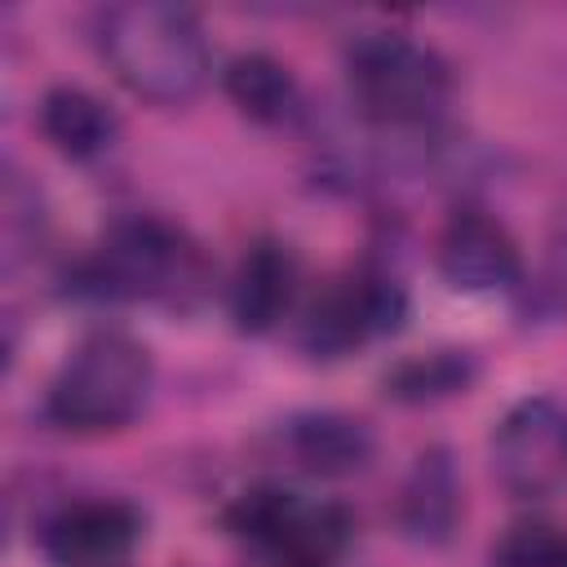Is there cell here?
<instances>
[{"mask_svg":"<svg viewBox=\"0 0 567 567\" xmlns=\"http://www.w3.org/2000/svg\"><path fill=\"white\" fill-rule=\"evenodd\" d=\"M97 49L128 93L159 106H182L199 97L213 71L199 18L164 0H124L102 9Z\"/></svg>","mask_w":567,"mask_h":567,"instance_id":"cell-1","label":"cell"},{"mask_svg":"<svg viewBox=\"0 0 567 567\" xmlns=\"http://www.w3.org/2000/svg\"><path fill=\"white\" fill-rule=\"evenodd\" d=\"M213 284L204 248L164 217L115 221L80 270V288L102 301H146L164 310H195Z\"/></svg>","mask_w":567,"mask_h":567,"instance_id":"cell-2","label":"cell"},{"mask_svg":"<svg viewBox=\"0 0 567 567\" xmlns=\"http://www.w3.org/2000/svg\"><path fill=\"white\" fill-rule=\"evenodd\" d=\"M346 89L372 128L412 133L443 115L452 71L430 44L403 31H363L346 49Z\"/></svg>","mask_w":567,"mask_h":567,"instance_id":"cell-3","label":"cell"},{"mask_svg":"<svg viewBox=\"0 0 567 567\" xmlns=\"http://www.w3.org/2000/svg\"><path fill=\"white\" fill-rule=\"evenodd\" d=\"M151 350L128 332L84 337L58 368L44 394V412L58 430L71 434H111L124 430L151 399Z\"/></svg>","mask_w":567,"mask_h":567,"instance_id":"cell-4","label":"cell"},{"mask_svg":"<svg viewBox=\"0 0 567 567\" xmlns=\"http://www.w3.org/2000/svg\"><path fill=\"white\" fill-rule=\"evenodd\" d=\"M226 532L279 567H328L350 536V518L288 487H252L226 505Z\"/></svg>","mask_w":567,"mask_h":567,"instance_id":"cell-5","label":"cell"},{"mask_svg":"<svg viewBox=\"0 0 567 567\" xmlns=\"http://www.w3.org/2000/svg\"><path fill=\"white\" fill-rule=\"evenodd\" d=\"M408 319V292L385 270H359L328 284L301 315L297 341L315 359H341L377 337L399 332Z\"/></svg>","mask_w":567,"mask_h":567,"instance_id":"cell-6","label":"cell"},{"mask_svg":"<svg viewBox=\"0 0 567 567\" xmlns=\"http://www.w3.org/2000/svg\"><path fill=\"white\" fill-rule=\"evenodd\" d=\"M492 474L514 501L567 487V408L549 394L518 399L492 430Z\"/></svg>","mask_w":567,"mask_h":567,"instance_id":"cell-7","label":"cell"},{"mask_svg":"<svg viewBox=\"0 0 567 567\" xmlns=\"http://www.w3.org/2000/svg\"><path fill=\"white\" fill-rule=\"evenodd\" d=\"M142 540V514L128 501L97 496L62 505L44 523V554L58 567H115Z\"/></svg>","mask_w":567,"mask_h":567,"instance_id":"cell-8","label":"cell"},{"mask_svg":"<svg viewBox=\"0 0 567 567\" xmlns=\"http://www.w3.org/2000/svg\"><path fill=\"white\" fill-rule=\"evenodd\" d=\"M439 275L456 292H501L518 284L523 257L514 235L496 217L478 208H461L447 217L439 235Z\"/></svg>","mask_w":567,"mask_h":567,"instance_id":"cell-9","label":"cell"},{"mask_svg":"<svg viewBox=\"0 0 567 567\" xmlns=\"http://www.w3.org/2000/svg\"><path fill=\"white\" fill-rule=\"evenodd\" d=\"M301 284V261L284 239H257L230 279V319L239 332L261 337L279 328L297 301Z\"/></svg>","mask_w":567,"mask_h":567,"instance_id":"cell-10","label":"cell"},{"mask_svg":"<svg viewBox=\"0 0 567 567\" xmlns=\"http://www.w3.org/2000/svg\"><path fill=\"white\" fill-rule=\"evenodd\" d=\"M372 430L346 412H297L279 425V452L315 478H350L372 461Z\"/></svg>","mask_w":567,"mask_h":567,"instance_id":"cell-11","label":"cell"},{"mask_svg":"<svg viewBox=\"0 0 567 567\" xmlns=\"http://www.w3.org/2000/svg\"><path fill=\"white\" fill-rule=\"evenodd\" d=\"M461 474H456V461L447 447H425L416 452L403 487H399V505H394V518H399V532L412 540V545H447L456 523H461Z\"/></svg>","mask_w":567,"mask_h":567,"instance_id":"cell-12","label":"cell"},{"mask_svg":"<svg viewBox=\"0 0 567 567\" xmlns=\"http://www.w3.org/2000/svg\"><path fill=\"white\" fill-rule=\"evenodd\" d=\"M40 133L66 159H97L111 151L120 124L102 97L75 84H58L40 102Z\"/></svg>","mask_w":567,"mask_h":567,"instance_id":"cell-13","label":"cell"},{"mask_svg":"<svg viewBox=\"0 0 567 567\" xmlns=\"http://www.w3.org/2000/svg\"><path fill=\"white\" fill-rule=\"evenodd\" d=\"M221 89L235 102V111L248 115L252 124L279 128V124H292L301 115V84L270 53H239V58H230L226 71H221Z\"/></svg>","mask_w":567,"mask_h":567,"instance_id":"cell-14","label":"cell"},{"mask_svg":"<svg viewBox=\"0 0 567 567\" xmlns=\"http://www.w3.org/2000/svg\"><path fill=\"white\" fill-rule=\"evenodd\" d=\"M478 377V359L461 346H439L425 354H408L399 359L385 377H381V394L394 403H439L452 394H465Z\"/></svg>","mask_w":567,"mask_h":567,"instance_id":"cell-15","label":"cell"},{"mask_svg":"<svg viewBox=\"0 0 567 567\" xmlns=\"http://www.w3.org/2000/svg\"><path fill=\"white\" fill-rule=\"evenodd\" d=\"M492 567H567V527L554 523L509 527L492 549Z\"/></svg>","mask_w":567,"mask_h":567,"instance_id":"cell-16","label":"cell"}]
</instances>
